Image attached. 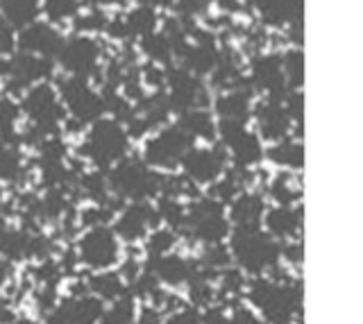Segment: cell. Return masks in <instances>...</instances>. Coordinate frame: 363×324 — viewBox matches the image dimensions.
Instances as JSON below:
<instances>
[{"label": "cell", "mask_w": 363, "mask_h": 324, "mask_svg": "<svg viewBox=\"0 0 363 324\" xmlns=\"http://www.w3.org/2000/svg\"><path fill=\"white\" fill-rule=\"evenodd\" d=\"M247 299L264 320L268 322H291L293 313L302 306V290L293 286V282H284L279 277L257 274L252 282L245 284Z\"/></svg>", "instance_id": "6da1fadb"}, {"label": "cell", "mask_w": 363, "mask_h": 324, "mask_svg": "<svg viewBox=\"0 0 363 324\" xmlns=\"http://www.w3.org/2000/svg\"><path fill=\"white\" fill-rule=\"evenodd\" d=\"M130 148V134L116 118H98L91 122L84 141L77 145V156L94 163L100 170H109L113 163L121 161Z\"/></svg>", "instance_id": "7a4b0ae2"}, {"label": "cell", "mask_w": 363, "mask_h": 324, "mask_svg": "<svg viewBox=\"0 0 363 324\" xmlns=\"http://www.w3.org/2000/svg\"><path fill=\"white\" fill-rule=\"evenodd\" d=\"M232 261L247 274H268L281 259V245L266 229H234L230 238Z\"/></svg>", "instance_id": "3957f363"}, {"label": "cell", "mask_w": 363, "mask_h": 324, "mask_svg": "<svg viewBox=\"0 0 363 324\" xmlns=\"http://www.w3.org/2000/svg\"><path fill=\"white\" fill-rule=\"evenodd\" d=\"M107 180L111 193L118 199H130V202H143L159 195V184L162 175L157 168L147 166L143 159L136 156H123L107 170Z\"/></svg>", "instance_id": "277c9868"}, {"label": "cell", "mask_w": 363, "mask_h": 324, "mask_svg": "<svg viewBox=\"0 0 363 324\" xmlns=\"http://www.w3.org/2000/svg\"><path fill=\"white\" fill-rule=\"evenodd\" d=\"M21 114L30 120L32 127L48 134H57V127L66 120L62 98L50 82H37L28 86L21 96Z\"/></svg>", "instance_id": "5b68a950"}, {"label": "cell", "mask_w": 363, "mask_h": 324, "mask_svg": "<svg viewBox=\"0 0 363 324\" xmlns=\"http://www.w3.org/2000/svg\"><path fill=\"white\" fill-rule=\"evenodd\" d=\"M182 231H184L189 238L198 241L202 245L223 243L230 236V220L225 218V209L220 202H216L211 197H204V199H196L191 207H186Z\"/></svg>", "instance_id": "8992f818"}, {"label": "cell", "mask_w": 363, "mask_h": 324, "mask_svg": "<svg viewBox=\"0 0 363 324\" xmlns=\"http://www.w3.org/2000/svg\"><path fill=\"white\" fill-rule=\"evenodd\" d=\"M57 93L62 98L64 109L71 114V118L79 120L82 125H91L98 118L105 116V100L102 93H98L94 86L89 84V77L68 75L60 80Z\"/></svg>", "instance_id": "52a82bcc"}, {"label": "cell", "mask_w": 363, "mask_h": 324, "mask_svg": "<svg viewBox=\"0 0 363 324\" xmlns=\"http://www.w3.org/2000/svg\"><path fill=\"white\" fill-rule=\"evenodd\" d=\"M196 143L189 134L177 125H162L152 137H147L143 143V161L159 170H175L182 156Z\"/></svg>", "instance_id": "ba28073f"}, {"label": "cell", "mask_w": 363, "mask_h": 324, "mask_svg": "<svg viewBox=\"0 0 363 324\" xmlns=\"http://www.w3.org/2000/svg\"><path fill=\"white\" fill-rule=\"evenodd\" d=\"M55 71V64L48 57L16 50L9 57H0V75L5 77L7 91L14 96L16 91H26L28 86L45 82Z\"/></svg>", "instance_id": "9c48e42d"}, {"label": "cell", "mask_w": 363, "mask_h": 324, "mask_svg": "<svg viewBox=\"0 0 363 324\" xmlns=\"http://www.w3.org/2000/svg\"><path fill=\"white\" fill-rule=\"evenodd\" d=\"M121 238L107 225L89 227L77 243V259L91 270H109L121 263Z\"/></svg>", "instance_id": "30bf717a"}, {"label": "cell", "mask_w": 363, "mask_h": 324, "mask_svg": "<svg viewBox=\"0 0 363 324\" xmlns=\"http://www.w3.org/2000/svg\"><path fill=\"white\" fill-rule=\"evenodd\" d=\"M55 59L62 66V71H66L68 75H77V77L98 75L102 62V43L91 35H75L71 39H64Z\"/></svg>", "instance_id": "8fae6325"}, {"label": "cell", "mask_w": 363, "mask_h": 324, "mask_svg": "<svg viewBox=\"0 0 363 324\" xmlns=\"http://www.w3.org/2000/svg\"><path fill=\"white\" fill-rule=\"evenodd\" d=\"M216 137L220 139L223 148L232 156L236 166H247L252 168L264 159V148H261L259 134L247 127V122L236 120H218L216 125Z\"/></svg>", "instance_id": "7c38bea8"}, {"label": "cell", "mask_w": 363, "mask_h": 324, "mask_svg": "<svg viewBox=\"0 0 363 324\" xmlns=\"http://www.w3.org/2000/svg\"><path fill=\"white\" fill-rule=\"evenodd\" d=\"M166 88L168 107L175 114H184L189 109H207L211 103L200 77L182 69V66H173L166 71Z\"/></svg>", "instance_id": "4fadbf2b"}, {"label": "cell", "mask_w": 363, "mask_h": 324, "mask_svg": "<svg viewBox=\"0 0 363 324\" xmlns=\"http://www.w3.org/2000/svg\"><path fill=\"white\" fill-rule=\"evenodd\" d=\"M247 84L255 86L257 91H264L272 100H284L289 93L286 77L281 69V54L279 52H257L250 59Z\"/></svg>", "instance_id": "5bb4252c"}, {"label": "cell", "mask_w": 363, "mask_h": 324, "mask_svg": "<svg viewBox=\"0 0 363 324\" xmlns=\"http://www.w3.org/2000/svg\"><path fill=\"white\" fill-rule=\"evenodd\" d=\"M179 166L184 170V177L193 184H211L227 170V150L218 148V145L216 148H196V145H191L186 154L182 156Z\"/></svg>", "instance_id": "9a60e30c"}, {"label": "cell", "mask_w": 363, "mask_h": 324, "mask_svg": "<svg viewBox=\"0 0 363 324\" xmlns=\"http://www.w3.org/2000/svg\"><path fill=\"white\" fill-rule=\"evenodd\" d=\"M64 43L62 32L48 21H34V23L16 30V50L39 54V57L55 59V54L60 52Z\"/></svg>", "instance_id": "2e32d148"}, {"label": "cell", "mask_w": 363, "mask_h": 324, "mask_svg": "<svg viewBox=\"0 0 363 324\" xmlns=\"http://www.w3.org/2000/svg\"><path fill=\"white\" fill-rule=\"evenodd\" d=\"M252 118L257 122L259 139L270 143L286 139L293 129V120L286 114V107H284L281 100L266 98L259 105H252Z\"/></svg>", "instance_id": "e0dca14e"}, {"label": "cell", "mask_w": 363, "mask_h": 324, "mask_svg": "<svg viewBox=\"0 0 363 324\" xmlns=\"http://www.w3.org/2000/svg\"><path fill=\"white\" fill-rule=\"evenodd\" d=\"M145 270L152 272L159 284L179 288V286H186L191 279L198 274L200 265H198V261L186 259V256L168 252L162 256H147Z\"/></svg>", "instance_id": "ac0fdd59"}, {"label": "cell", "mask_w": 363, "mask_h": 324, "mask_svg": "<svg viewBox=\"0 0 363 324\" xmlns=\"http://www.w3.org/2000/svg\"><path fill=\"white\" fill-rule=\"evenodd\" d=\"M157 225H159L157 209L152 204H147V199H143V202H132L121 211L113 231H116V236L121 241L136 243L145 238V233Z\"/></svg>", "instance_id": "d6986e66"}, {"label": "cell", "mask_w": 363, "mask_h": 324, "mask_svg": "<svg viewBox=\"0 0 363 324\" xmlns=\"http://www.w3.org/2000/svg\"><path fill=\"white\" fill-rule=\"evenodd\" d=\"M105 313V301L94 293L68 295L57 301L55 308L48 313V322H98Z\"/></svg>", "instance_id": "ffe728a7"}, {"label": "cell", "mask_w": 363, "mask_h": 324, "mask_svg": "<svg viewBox=\"0 0 363 324\" xmlns=\"http://www.w3.org/2000/svg\"><path fill=\"white\" fill-rule=\"evenodd\" d=\"M261 225H264V229L275 241H293V238H298L300 231H302V207L277 204V207H272V209H266Z\"/></svg>", "instance_id": "44dd1931"}, {"label": "cell", "mask_w": 363, "mask_h": 324, "mask_svg": "<svg viewBox=\"0 0 363 324\" xmlns=\"http://www.w3.org/2000/svg\"><path fill=\"white\" fill-rule=\"evenodd\" d=\"M266 214V199L257 191H241L230 202V220L236 229L261 227V220Z\"/></svg>", "instance_id": "7402d4cb"}, {"label": "cell", "mask_w": 363, "mask_h": 324, "mask_svg": "<svg viewBox=\"0 0 363 324\" xmlns=\"http://www.w3.org/2000/svg\"><path fill=\"white\" fill-rule=\"evenodd\" d=\"M252 7L266 28H289L302 18V0H255Z\"/></svg>", "instance_id": "603a6c76"}, {"label": "cell", "mask_w": 363, "mask_h": 324, "mask_svg": "<svg viewBox=\"0 0 363 324\" xmlns=\"http://www.w3.org/2000/svg\"><path fill=\"white\" fill-rule=\"evenodd\" d=\"M213 111L220 120L247 122V118L252 116V91H250V86L220 91L218 98L213 100Z\"/></svg>", "instance_id": "cb8c5ba5"}, {"label": "cell", "mask_w": 363, "mask_h": 324, "mask_svg": "<svg viewBox=\"0 0 363 324\" xmlns=\"http://www.w3.org/2000/svg\"><path fill=\"white\" fill-rule=\"evenodd\" d=\"M0 14L11 28L21 30L39 21L41 0H0Z\"/></svg>", "instance_id": "d4e9b609"}, {"label": "cell", "mask_w": 363, "mask_h": 324, "mask_svg": "<svg viewBox=\"0 0 363 324\" xmlns=\"http://www.w3.org/2000/svg\"><path fill=\"white\" fill-rule=\"evenodd\" d=\"M177 127L184 129L193 141H213L216 139V118L207 109H189L179 114Z\"/></svg>", "instance_id": "484cf974"}, {"label": "cell", "mask_w": 363, "mask_h": 324, "mask_svg": "<svg viewBox=\"0 0 363 324\" xmlns=\"http://www.w3.org/2000/svg\"><path fill=\"white\" fill-rule=\"evenodd\" d=\"M139 50L145 54L147 62L164 66V69L170 66V62H173V57H175V46L164 30H155V32H150V35L141 37Z\"/></svg>", "instance_id": "4316f807"}, {"label": "cell", "mask_w": 363, "mask_h": 324, "mask_svg": "<svg viewBox=\"0 0 363 324\" xmlns=\"http://www.w3.org/2000/svg\"><path fill=\"white\" fill-rule=\"evenodd\" d=\"M264 156L279 166V168H286V170H302L304 166V148L300 141H293V139H281L272 143V148L268 152H264Z\"/></svg>", "instance_id": "83f0119b"}, {"label": "cell", "mask_w": 363, "mask_h": 324, "mask_svg": "<svg viewBox=\"0 0 363 324\" xmlns=\"http://www.w3.org/2000/svg\"><path fill=\"white\" fill-rule=\"evenodd\" d=\"M21 105L11 93H0V143H18Z\"/></svg>", "instance_id": "f1b7e54d"}, {"label": "cell", "mask_w": 363, "mask_h": 324, "mask_svg": "<svg viewBox=\"0 0 363 324\" xmlns=\"http://www.w3.org/2000/svg\"><path fill=\"white\" fill-rule=\"evenodd\" d=\"M86 286H89V293H94L102 301L116 299L118 295H123L125 290H128L125 279L118 272H111V267L109 270H100L98 274H91L86 279Z\"/></svg>", "instance_id": "f546056e"}, {"label": "cell", "mask_w": 363, "mask_h": 324, "mask_svg": "<svg viewBox=\"0 0 363 324\" xmlns=\"http://www.w3.org/2000/svg\"><path fill=\"white\" fill-rule=\"evenodd\" d=\"M75 186L79 188V193H82L86 199L91 202H107L109 199V180H107V170H89V173H79L75 177Z\"/></svg>", "instance_id": "4dcf8cb0"}, {"label": "cell", "mask_w": 363, "mask_h": 324, "mask_svg": "<svg viewBox=\"0 0 363 324\" xmlns=\"http://www.w3.org/2000/svg\"><path fill=\"white\" fill-rule=\"evenodd\" d=\"M26 177V161L18 145L0 143V184H16Z\"/></svg>", "instance_id": "1f68e13d"}, {"label": "cell", "mask_w": 363, "mask_h": 324, "mask_svg": "<svg viewBox=\"0 0 363 324\" xmlns=\"http://www.w3.org/2000/svg\"><path fill=\"white\" fill-rule=\"evenodd\" d=\"M125 25H128L130 37L141 39L159 28V14H157V9L147 5H136L125 14Z\"/></svg>", "instance_id": "d6a6232c"}, {"label": "cell", "mask_w": 363, "mask_h": 324, "mask_svg": "<svg viewBox=\"0 0 363 324\" xmlns=\"http://www.w3.org/2000/svg\"><path fill=\"white\" fill-rule=\"evenodd\" d=\"M198 265L202 274L216 279L220 270L232 265V252L230 248H225L223 243H209V245H204V252L198 259Z\"/></svg>", "instance_id": "836d02e7"}, {"label": "cell", "mask_w": 363, "mask_h": 324, "mask_svg": "<svg viewBox=\"0 0 363 324\" xmlns=\"http://www.w3.org/2000/svg\"><path fill=\"white\" fill-rule=\"evenodd\" d=\"M79 9H82L79 0H41V14L48 18L50 25L68 23L79 14Z\"/></svg>", "instance_id": "e575fe53"}, {"label": "cell", "mask_w": 363, "mask_h": 324, "mask_svg": "<svg viewBox=\"0 0 363 324\" xmlns=\"http://www.w3.org/2000/svg\"><path fill=\"white\" fill-rule=\"evenodd\" d=\"M102 322L109 324H128V322H136V297L128 295L125 290L123 295H118L116 299H111L109 308L105 306V313H102Z\"/></svg>", "instance_id": "d590c367"}, {"label": "cell", "mask_w": 363, "mask_h": 324, "mask_svg": "<svg viewBox=\"0 0 363 324\" xmlns=\"http://www.w3.org/2000/svg\"><path fill=\"white\" fill-rule=\"evenodd\" d=\"M281 69L289 91H300L304 84V54L302 48H289L281 54Z\"/></svg>", "instance_id": "8d00e7d4"}, {"label": "cell", "mask_w": 363, "mask_h": 324, "mask_svg": "<svg viewBox=\"0 0 363 324\" xmlns=\"http://www.w3.org/2000/svg\"><path fill=\"white\" fill-rule=\"evenodd\" d=\"M177 231L170 227H152L150 233H145V254L147 256H162L177 248Z\"/></svg>", "instance_id": "74e56055"}, {"label": "cell", "mask_w": 363, "mask_h": 324, "mask_svg": "<svg viewBox=\"0 0 363 324\" xmlns=\"http://www.w3.org/2000/svg\"><path fill=\"white\" fill-rule=\"evenodd\" d=\"M155 209H157L159 220L166 222V227L175 229V231H182V225H184V216H186V207L182 204L179 197L162 195Z\"/></svg>", "instance_id": "f35d334b"}, {"label": "cell", "mask_w": 363, "mask_h": 324, "mask_svg": "<svg viewBox=\"0 0 363 324\" xmlns=\"http://www.w3.org/2000/svg\"><path fill=\"white\" fill-rule=\"evenodd\" d=\"M268 193L277 204H293L302 197V188L298 184H293V177L289 173H281L270 182Z\"/></svg>", "instance_id": "ab89813d"}, {"label": "cell", "mask_w": 363, "mask_h": 324, "mask_svg": "<svg viewBox=\"0 0 363 324\" xmlns=\"http://www.w3.org/2000/svg\"><path fill=\"white\" fill-rule=\"evenodd\" d=\"M109 16L102 12V7H91L89 12H79L73 18V25L77 35H98V32H105Z\"/></svg>", "instance_id": "60d3db41"}, {"label": "cell", "mask_w": 363, "mask_h": 324, "mask_svg": "<svg viewBox=\"0 0 363 324\" xmlns=\"http://www.w3.org/2000/svg\"><path fill=\"white\" fill-rule=\"evenodd\" d=\"M113 214H116V209L109 207V199L107 202H91L89 207L79 209L77 214V220L82 227H98V225H107V222L113 218Z\"/></svg>", "instance_id": "b9f144b4"}, {"label": "cell", "mask_w": 363, "mask_h": 324, "mask_svg": "<svg viewBox=\"0 0 363 324\" xmlns=\"http://www.w3.org/2000/svg\"><path fill=\"white\" fill-rule=\"evenodd\" d=\"M32 277H34V282H37V286H57L62 282L64 272L52 256H45V259H41L39 265L32 270Z\"/></svg>", "instance_id": "7bdbcfd3"}, {"label": "cell", "mask_w": 363, "mask_h": 324, "mask_svg": "<svg viewBox=\"0 0 363 324\" xmlns=\"http://www.w3.org/2000/svg\"><path fill=\"white\" fill-rule=\"evenodd\" d=\"M213 0H175V12L182 23H193L196 18H202L209 12Z\"/></svg>", "instance_id": "ee69618b"}, {"label": "cell", "mask_w": 363, "mask_h": 324, "mask_svg": "<svg viewBox=\"0 0 363 324\" xmlns=\"http://www.w3.org/2000/svg\"><path fill=\"white\" fill-rule=\"evenodd\" d=\"M216 282H218L220 286V293L225 297H232V295H238L245 290V277L238 272V270H232V267H225V270L218 272V277H216Z\"/></svg>", "instance_id": "f6af8a7d"}, {"label": "cell", "mask_w": 363, "mask_h": 324, "mask_svg": "<svg viewBox=\"0 0 363 324\" xmlns=\"http://www.w3.org/2000/svg\"><path fill=\"white\" fill-rule=\"evenodd\" d=\"M139 77H141V84L145 88H152V91H162L166 86V69L159 64L147 62L145 66H141Z\"/></svg>", "instance_id": "bcb514c9"}, {"label": "cell", "mask_w": 363, "mask_h": 324, "mask_svg": "<svg viewBox=\"0 0 363 324\" xmlns=\"http://www.w3.org/2000/svg\"><path fill=\"white\" fill-rule=\"evenodd\" d=\"M284 107H286V114L291 116V120L298 125V137H302V111H304V96L300 91H289L286 98L281 100Z\"/></svg>", "instance_id": "7dc6e473"}, {"label": "cell", "mask_w": 363, "mask_h": 324, "mask_svg": "<svg viewBox=\"0 0 363 324\" xmlns=\"http://www.w3.org/2000/svg\"><path fill=\"white\" fill-rule=\"evenodd\" d=\"M16 52V30L0 14V57H9Z\"/></svg>", "instance_id": "c3c4849f"}, {"label": "cell", "mask_w": 363, "mask_h": 324, "mask_svg": "<svg viewBox=\"0 0 363 324\" xmlns=\"http://www.w3.org/2000/svg\"><path fill=\"white\" fill-rule=\"evenodd\" d=\"M281 256H286V261L291 265H300L302 263V243L298 241H289L286 248H281Z\"/></svg>", "instance_id": "681fc988"}, {"label": "cell", "mask_w": 363, "mask_h": 324, "mask_svg": "<svg viewBox=\"0 0 363 324\" xmlns=\"http://www.w3.org/2000/svg\"><path fill=\"white\" fill-rule=\"evenodd\" d=\"M200 320L202 322H227L230 318L225 316V311L220 308V306H204V313L200 316Z\"/></svg>", "instance_id": "f907efd6"}, {"label": "cell", "mask_w": 363, "mask_h": 324, "mask_svg": "<svg viewBox=\"0 0 363 324\" xmlns=\"http://www.w3.org/2000/svg\"><path fill=\"white\" fill-rule=\"evenodd\" d=\"M136 313H139V311H136ZM136 320H139V322H162L164 316H162V311H159L157 306L147 304V306L141 308V313L136 316Z\"/></svg>", "instance_id": "816d5d0a"}, {"label": "cell", "mask_w": 363, "mask_h": 324, "mask_svg": "<svg viewBox=\"0 0 363 324\" xmlns=\"http://www.w3.org/2000/svg\"><path fill=\"white\" fill-rule=\"evenodd\" d=\"M232 320L234 322H250V324H255L257 322V313L245 308V306H236L234 313H232Z\"/></svg>", "instance_id": "f5cc1de1"}, {"label": "cell", "mask_w": 363, "mask_h": 324, "mask_svg": "<svg viewBox=\"0 0 363 324\" xmlns=\"http://www.w3.org/2000/svg\"><path fill=\"white\" fill-rule=\"evenodd\" d=\"M11 279V261H7L5 256H0V290H3Z\"/></svg>", "instance_id": "db71d44e"}, {"label": "cell", "mask_w": 363, "mask_h": 324, "mask_svg": "<svg viewBox=\"0 0 363 324\" xmlns=\"http://www.w3.org/2000/svg\"><path fill=\"white\" fill-rule=\"evenodd\" d=\"M139 5H147L152 9H168L175 5V0H136Z\"/></svg>", "instance_id": "11a10c76"}, {"label": "cell", "mask_w": 363, "mask_h": 324, "mask_svg": "<svg viewBox=\"0 0 363 324\" xmlns=\"http://www.w3.org/2000/svg\"><path fill=\"white\" fill-rule=\"evenodd\" d=\"M216 3H218V7L227 14L238 12V9H241V0H216Z\"/></svg>", "instance_id": "9f6ffc18"}, {"label": "cell", "mask_w": 363, "mask_h": 324, "mask_svg": "<svg viewBox=\"0 0 363 324\" xmlns=\"http://www.w3.org/2000/svg\"><path fill=\"white\" fill-rule=\"evenodd\" d=\"M89 7H107V5H123L125 0H79Z\"/></svg>", "instance_id": "6f0895ef"}]
</instances>
